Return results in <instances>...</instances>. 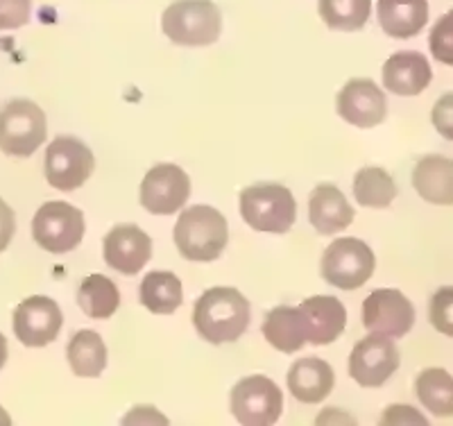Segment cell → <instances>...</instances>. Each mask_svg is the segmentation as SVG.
Listing matches in <instances>:
<instances>
[{
    "instance_id": "obj_16",
    "label": "cell",
    "mask_w": 453,
    "mask_h": 426,
    "mask_svg": "<svg viewBox=\"0 0 453 426\" xmlns=\"http://www.w3.org/2000/svg\"><path fill=\"white\" fill-rule=\"evenodd\" d=\"M299 315L306 329V343L329 345L345 331L347 311L338 298L315 295L299 304Z\"/></svg>"
},
{
    "instance_id": "obj_29",
    "label": "cell",
    "mask_w": 453,
    "mask_h": 426,
    "mask_svg": "<svg viewBox=\"0 0 453 426\" xmlns=\"http://www.w3.org/2000/svg\"><path fill=\"white\" fill-rule=\"evenodd\" d=\"M428 48L440 64L453 66V10H449L435 21L431 36H428Z\"/></svg>"
},
{
    "instance_id": "obj_4",
    "label": "cell",
    "mask_w": 453,
    "mask_h": 426,
    "mask_svg": "<svg viewBox=\"0 0 453 426\" xmlns=\"http://www.w3.org/2000/svg\"><path fill=\"white\" fill-rule=\"evenodd\" d=\"M241 216L252 229L286 234L297 221V202L281 184H254L241 193Z\"/></svg>"
},
{
    "instance_id": "obj_31",
    "label": "cell",
    "mask_w": 453,
    "mask_h": 426,
    "mask_svg": "<svg viewBox=\"0 0 453 426\" xmlns=\"http://www.w3.org/2000/svg\"><path fill=\"white\" fill-rule=\"evenodd\" d=\"M32 16V0H0V30H19Z\"/></svg>"
},
{
    "instance_id": "obj_7",
    "label": "cell",
    "mask_w": 453,
    "mask_h": 426,
    "mask_svg": "<svg viewBox=\"0 0 453 426\" xmlns=\"http://www.w3.org/2000/svg\"><path fill=\"white\" fill-rule=\"evenodd\" d=\"M87 222L78 206L68 202H46L32 221V236L39 247L52 254L71 252L82 243Z\"/></svg>"
},
{
    "instance_id": "obj_22",
    "label": "cell",
    "mask_w": 453,
    "mask_h": 426,
    "mask_svg": "<svg viewBox=\"0 0 453 426\" xmlns=\"http://www.w3.org/2000/svg\"><path fill=\"white\" fill-rule=\"evenodd\" d=\"M263 338L283 354H295L306 345V329L297 306H277L263 320Z\"/></svg>"
},
{
    "instance_id": "obj_1",
    "label": "cell",
    "mask_w": 453,
    "mask_h": 426,
    "mask_svg": "<svg viewBox=\"0 0 453 426\" xmlns=\"http://www.w3.org/2000/svg\"><path fill=\"white\" fill-rule=\"evenodd\" d=\"M250 302L236 288H209L193 308L197 334L211 345L236 343L250 327Z\"/></svg>"
},
{
    "instance_id": "obj_3",
    "label": "cell",
    "mask_w": 453,
    "mask_h": 426,
    "mask_svg": "<svg viewBox=\"0 0 453 426\" xmlns=\"http://www.w3.org/2000/svg\"><path fill=\"white\" fill-rule=\"evenodd\" d=\"M161 30L177 46H211L222 32V14L213 0H175L161 16Z\"/></svg>"
},
{
    "instance_id": "obj_13",
    "label": "cell",
    "mask_w": 453,
    "mask_h": 426,
    "mask_svg": "<svg viewBox=\"0 0 453 426\" xmlns=\"http://www.w3.org/2000/svg\"><path fill=\"white\" fill-rule=\"evenodd\" d=\"M64 324L62 308L55 299L35 295L14 308V334L26 347H46L59 336Z\"/></svg>"
},
{
    "instance_id": "obj_25",
    "label": "cell",
    "mask_w": 453,
    "mask_h": 426,
    "mask_svg": "<svg viewBox=\"0 0 453 426\" xmlns=\"http://www.w3.org/2000/svg\"><path fill=\"white\" fill-rule=\"evenodd\" d=\"M78 304L93 320H109L120 306L116 283L104 275H88L78 288Z\"/></svg>"
},
{
    "instance_id": "obj_33",
    "label": "cell",
    "mask_w": 453,
    "mask_h": 426,
    "mask_svg": "<svg viewBox=\"0 0 453 426\" xmlns=\"http://www.w3.org/2000/svg\"><path fill=\"white\" fill-rule=\"evenodd\" d=\"M16 231V216L12 206L0 198V252H5L10 247L12 238Z\"/></svg>"
},
{
    "instance_id": "obj_34",
    "label": "cell",
    "mask_w": 453,
    "mask_h": 426,
    "mask_svg": "<svg viewBox=\"0 0 453 426\" xmlns=\"http://www.w3.org/2000/svg\"><path fill=\"white\" fill-rule=\"evenodd\" d=\"M383 424H402V422H415V424H426V417L418 415L415 408L411 406H390L386 408V415H383Z\"/></svg>"
},
{
    "instance_id": "obj_35",
    "label": "cell",
    "mask_w": 453,
    "mask_h": 426,
    "mask_svg": "<svg viewBox=\"0 0 453 426\" xmlns=\"http://www.w3.org/2000/svg\"><path fill=\"white\" fill-rule=\"evenodd\" d=\"M7 356H10V350H7V338L0 334V370H3V365L7 363Z\"/></svg>"
},
{
    "instance_id": "obj_27",
    "label": "cell",
    "mask_w": 453,
    "mask_h": 426,
    "mask_svg": "<svg viewBox=\"0 0 453 426\" xmlns=\"http://www.w3.org/2000/svg\"><path fill=\"white\" fill-rule=\"evenodd\" d=\"M354 198L367 209H388L396 198V184L388 170L365 166L354 177Z\"/></svg>"
},
{
    "instance_id": "obj_10",
    "label": "cell",
    "mask_w": 453,
    "mask_h": 426,
    "mask_svg": "<svg viewBox=\"0 0 453 426\" xmlns=\"http://www.w3.org/2000/svg\"><path fill=\"white\" fill-rule=\"evenodd\" d=\"M402 363L395 338L370 334L358 340L349 354V376L363 388H379L386 383Z\"/></svg>"
},
{
    "instance_id": "obj_14",
    "label": "cell",
    "mask_w": 453,
    "mask_h": 426,
    "mask_svg": "<svg viewBox=\"0 0 453 426\" xmlns=\"http://www.w3.org/2000/svg\"><path fill=\"white\" fill-rule=\"evenodd\" d=\"M335 107H338L340 119L363 129L381 125L388 116L386 93L376 87L374 80H367V77H354L340 89Z\"/></svg>"
},
{
    "instance_id": "obj_17",
    "label": "cell",
    "mask_w": 453,
    "mask_h": 426,
    "mask_svg": "<svg viewBox=\"0 0 453 426\" xmlns=\"http://www.w3.org/2000/svg\"><path fill=\"white\" fill-rule=\"evenodd\" d=\"M431 80V64L418 50L395 52L383 64V84L395 96H403V98L419 96V93L426 91Z\"/></svg>"
},
{
    "instance_id": "obj_2",
    "label": "cell",
    "mask_w": 453,
    "mask_h": 426,
    "mask_svg": "<svg viewBox=\"0 0 453 426\" xmlns=\"http://www.w3.org/2000/svg\"><path fill=\"white\" fill-rule=\"evenodd\" d=\"M229 241L225 216L213 206L196 205L180 213L175 225V245L186 261H216Z\"/></svg>"
},
{
    "instance_id": "obj_12",
    "label": "cell",
    "mask_w": 453,
    "mask_h": 426,
    "mask_svg": "<svg viewBox=\"0 0 453 426\" xmlns=\"http://www.w3.org/2000/svg\"><path fill=\"white\" fill-rule=\"evenodd\" d=\"M191 198V177L175 164H159L141 182V205L155 216H170Z\"/></svg>"
},
{
    "instance_id": "obj_5",
    "label": "cell",
    "mask_w": 453,
    "mask_h": 426,
    "mask_svg": "<svg viewBox=\"0 0 453 426\" xmlns=\"http://www.w3.org/2000/svg\"><path fill=\"white\" fill-rule=\"evenodd\" d=\"M46 132V113L32 100H12L0 109V150L10 157H32Z\"/></svg>"
},
{
    "instance_id": "obj_20",
    "label": "cell",
    "mask_w": 453,
    "mask_h": 426,
    "mask_svg": "<svg viewBox=\"0 0 453 426\" xmlns=\"http://www.w3.org/2000/svg\"><path fill=\"white\" fill-rule=\"evenodd\" d=\"M335 375L331 365L322 359H299L288 370V391L302 404H318L331 395Z\"/></svg>"
},
{
    "instance_id": "obj_6",
    "label": "cell",
    "mask_w": 453,
    "mask_h": 426,
    "mask_svg": "<svg viewBox=\"0 0 453 426\" xmlns=\"http://www.w3.org/2000/svg\"><path fill=\"white\" fill-rule=\"evenodd\" d=\"M374 252L358 238H338L322 254V279L340 290L365 286L374 275Z\"/></svg>"
},
{
    "instance_id": "obj_19",
    "label": "cell",
    "mask_w": 453,
    "mask_h": 426,
    "mask_svg": "<svg viewBox=\"0 0 453 426\" xmlns=\"http://www.w3.org/2000/svg\"><path fill=\"white\" fill-rule=\"evenodd\" d=\"M412 189L428 205H453V159L442 154H428L412 170Z\"/></svg>"
},
{
    "instance_id": "obj_15",
    "label": "cell",
    "mask_w": 453,
    "mask_h": 426,
    "mask_svg": "<svg viewBox=\"0 0 453 426\" xmlns=\"http://www.w3.org/2000/svg\"><path fill=\"white\" fill-rule=\"evenodd\" d=\"M104 261L123 275H136L152 257V238L136 225H116L103 243Z\"/></svg>"
},
{
    "instance_id": "obj_23",
    "label": "cell",
    "mask_w": 453,
    "mask_h": 426,
    "mask_svg": "<svg viewBox=\"0 0 453 426\" xmlns=\"http://www.w3.org/2000/svg\"><path fill=\"white\" fill-rule=\"evenodd\" d=\"M66 356L73 375L84 376V379H96L107 368V345L91 329H82L73 336Z\"/></svg>"
},
{
    "instance_id": "obj_32",
    "label": "cell",
    "mask_w": 453,
    "mask_h": 426,
    "mask_svg": "<svg viewBox=\"0 0 453 426\" xmlns=\"http://www.w3.org/2000/svg\"><path fill=\"white\" fill-rule=\"evenodd\" d=\"M431 120L433 128L438 129L440 136H444L447 141H453V91L444 93L442 98L433 105Z\"/></svg>"
},
{
    "instance_id": "obj_30",
    "label": "cell",
    "mask_w": 453,
    "mask_h": 426,
    "mask_svg": "<svg viewBox=\"0 0 453 426\" xmlns=\"http://www.w3.org/2000/svg\"><path fill=\"white\" fill-rule=\"evenodd\" d=\"M428 320L435 331L453 338V286H442L433 295L431 306H428Z\"/></svg>"
},
{
    "instance_id": "obj_18",
    "label": "cell",
    "mask_w": 453,
    "mask_h": 426,
    "mask_svg": "<svg viewBox=\"0 0 453 426\" xmlns=\"http://www.w3.org/2000/svg\"><path fill=\"white\" fill-rule=\"evenodd\" d=\"M309 218L319 236H331L354 222V209L338 186L319 184L311 193Z\"/></svg>"
},
{
    "instance_id": "obj_8",
    "label": "cell",
    "mask_w": 453,
    "mask_h": 426,
    "mask_svg": "<svg viewBox=\"0 0 453 426\" xmlns=\"http://www.w3.org/2000/svg\"><path fill=\"white\" fill-rule=\"evenodd\" d=\"M93 168H96L93 152L75 136H57L48 145L43 170L52 189L64 193L78 190L93 175Z\"/></svg>"
},
{
    "instance_id": "obj_28",
    "label": "cell",
    "mask_w": 453,
    "mask_h": 426,
    "mask_svg": "<svg viewBox=\"0 0 453 426\" xmlns=\"http://www.w3.org/2000/svg\"><path fill=\"white\" fill-rule=\"evenodd\" d=\"M318 12L329 30L356 32L370 21L372 0H318Z\"/></svg>"
},
{
    "instance_id": "obj_24",
    "label": "cell",
    "mask_w": 453,
    "mask_h": 426,
    "mask_svg": "<svg viewBox=\"0 0 453 426\" xmlns=\"http://www.w3.org/2000/svg\"><path fill=\"white\" fill-rule=\"evenodd\" d=\"M184 302V290L177 275L150 273L141 282V304L155 315H170Z\"/></svg>"
},
{
    "instance_id": "obj_21",
    "label": "cell",
    "mask_w": 453,
    "mask_h": 426,
    "mask_svg": "<svg viewBox=\"0 0 453 426\" xmlns=\"http://www.w3.org/2000/svg\"><path fill=\"white\" fill-rule=\"evenodd\" d=\"M376 16L392 39H412L426 27L428 0H379Z\"/></svg>"
},
{
    "instance_id": "obj_9",
    "label": "cell",
    "mask_w": 453,
    "mask_h": 426,
    "mask_svg": "<svg viewBox=\"0 0 453 426\" xmlns=\"http://www.w3.org/2000/svg\"><path fill=\"white\" fill-rule=\"evenodd\" d=\"M283 395L268 376L252 375L232 388V413L241 424L268 426L281 417Z\"/></svg>"
},
{
    "instance_id": "obj_11",
    "label": "cell",
    "mask_w": 453,
    "mask_h": 426,
    "mask_svg": "<svg viewBox=\"0 0 453 426\" xmlns=\"http://www.w3.org/2000/svg\"><path fill=\"white\" fill-rule=\"evenodd\" d=\"M363 324L370 334L402 338L415 327V306L396 288H379L363 302Z\"/></svg>"
},
{
    "instance_id": "obj_26",
    "label": "cell",
    "mask_w": 453,
    "mask_h": 426,
    "mask_svg": "<svg viewBox=\"0 0 453 426\" xmlns=\"http://www.w3.org/2000/svg\"><path fill=\"white\" fill-rule=\"evenodd\" d=\"M418 399L435 417L453 415V376L442 368H428L415 381Z\"/></svg>"
}]
</instances>
